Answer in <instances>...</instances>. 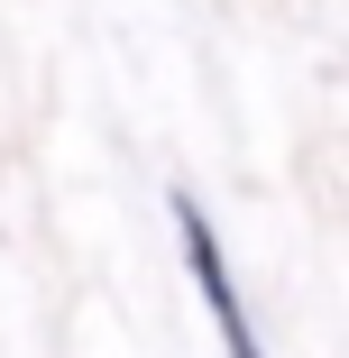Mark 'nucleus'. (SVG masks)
Wrapping results in <instances>:
<instances>
[{"instance_id":"1","label":"nucleus","mask_w":349,"mask_h":358,"mask_svg":"<svg viewBox=\"0 0 349 358\" xmlns=\"http://www.w3.org/2000/svg\"><path fill=\"white\" fill-rule=\"evenodd\" d=\"M175 230H184V266H193V285H202V303H212V322H221V349H230V358H257V331H248V303H239V285H230L221 230L202 221L193 193H175Z\"/></svg>"}]
</instances>
